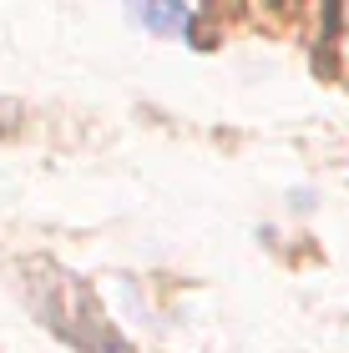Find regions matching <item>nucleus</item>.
<instances>
[{
  "mask_svg": "<svg viewBox=\"0 0 349 353\" xmlns=\"http://www.w3.org/2000/svg\"><path fill=\"white\" fill-rule=\"evenodd\" d=\"M132 21L157 30V36H187L193 30V6H137Z\"/></svg>",
  "mask_w": 349,
  "mask_h": 353,
  "instance_id": "2",
  "label": "nucleus"
},
{
  "mask_svg": "<svg viewBox=\"0 0 349 353\" xmlns=\"http://www.w3.org/2000/svg\"><path fill=\"white\" fill-rule=\"evenodd\" d=\"M26 303L51 333H61L71 348L82 353H126V343L112 333L97 293L86 278L56 268V263H30L26 268Z\"/></svg>",
  "mask_w": 349,
  "mask_h": 353,
  "instance_id": "1",
  "label": "nucleus"
}]
</instances>
